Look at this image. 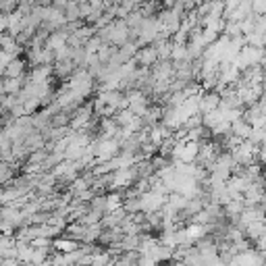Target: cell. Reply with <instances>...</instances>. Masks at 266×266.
<instances>
[{"instance_id":"3","label":"cell","mask_w":266,"mask_h":266,"mask_svg":"<svg viewBox=\"0 0 266 266\" xmlns=\"http://www.w3.org/2000/svg\"><path fill=\"white\" fill-rule=\"evenodd\" d=\"M260 200H264V198H262V187H260L258 183H254L252 187L246 191V202L254 208V206H256V204L260 202Z\"/></svg>"},{"instance_id":"9","label":"cell","mask_w":266,"mask_h":266,"mask_svg":"<svg viewBox=\"0 0 266 266\" xmlns=\"http://www.w3.org/2000/svg\"><path fill=\"white\" fill-rule=\"evenodd\" d=\"M218 104V98L216 96H210V98H206V108H214Z\"/></svg>"},{"instance_id":"2","label":"cell","mask_w":266,"mask_h":266,"mask_svg":"<svg viewBox=\"0 0 266 266\" xmlns=\"http://www.w3.org/2000/svg\"><path fill=\"white\" fill-rule=\"evenodd\" d=\"M231 129H233V133L239 137V140H246V137L252 135V125H250L248 121H244V119L235 121L233 125H231Z\"/></svg>"},{"instance_id":"10","label":"cell","mask_w":266,"mask_h":266,"mask_svg":"<svg viewBox=\"0 0 266 266\" xmlns=\"http://www.w3.org/2000/svg\"><path fill=\"white\" fill-rule=\"evenodd\" d=\"M187 233H189V237H200V235H202V229H200V227H191Z\"/></svg>"},{"instance_id":"11","label":"cell","mask_w":266,"mask_h":266,"mask_svg":"<svg viewBox=\"0 0 266 266\" xmlns=\"http://www.w3.org/2000/svg\"><path fill=\"white\" fill-rule=\"evenodd\" d=\"M264 187H266V175H264Z\"/></svg>"},{"instance_id":"4","label":"cell","mask_w":266,"mask_h":266,"mask_svg":"<svg viewBox=\"0 0 266 266\" xmlns=\"http://www.w3.org/2000/svg\"><path fill=\"white\" fill-rule=\"evenodd\" d=\"M250 15H254V10H252V2H244V4H239L237 6V10L233 13V21H246V19H250Z\"/></svg>"},{"instance_id":"7","label":"cell","mask_w":266,"mask_h":266,"mask_svg":"<svg viewBox=\"0 0 266 266\" xmlns=\"http://www.w3.org/2000/svg\"><path fill=\"white\" fill-rule=\"evenodd\" d=\"M252 10L256 17L266 15V0H258V2H252Z\"/></svg>"},{"instance_id":"1","label":"cell","mask_w":266,"mask_h":266,"mask_svg":"<svg viewBox=\"0 0 266 266\" xmlns=\"http://www.w3.org/2000/svg\"><path fill=\"white\" fill-rule=\"evenodd\" d=\"M264 59V50L260 48H252V46H246V48H241L239 56L235 59V67L237 69H252V67H258Z\"/></svg>"},{"instance_id":"6","label":"cell","mask_w":266,"mask_h":266,"mask_svg":"<svg viewBox=\"0 0 266 266\" xmlns=\"http://www.w3.org/2000/svg\"><path fill=\"white\" fill-rule=\"evenodd\" d=\"M248 46H252V48H266V36H262V33H250L248 36Z\"/></svg>"},{"instance_id":"5","label":"cell","mask_w":266,"mask_h":266,"mask_svg":"<svg viewBox=\"0 0 266 266\" xmlns=\"http://www.w3.org/2000/svg\"><path fill=\"white\" fill-rule=\"evenodd\" d=\"M264 233H266V223L264 221H260V223H254V225H250L248 227V235H250V239H262L264 237Z\"/></svg>"},{"instance_id":"8","label":"cell","mask_w":266,"mask_h":266,"mask_svg":"<svg viewBox=\"0 0 266 266\" xmlns=\"http://www.w3.org/2000/svg\"><path fill=\"white\" fill-rule=\"evenodd\" d=\"M256 33H262V36H266V15L262 17H256V29H254Z\"/></svg>"}]
</instances>
